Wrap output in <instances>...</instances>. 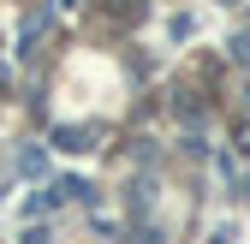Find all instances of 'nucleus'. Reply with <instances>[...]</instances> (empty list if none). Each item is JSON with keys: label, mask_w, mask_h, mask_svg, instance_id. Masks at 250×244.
<instances>
[{"label": "nucleus", "mask_w": 250, "mask_h": 244, "mask_svg": "<svg viewBox=\"0 0 250 244\" xmlns=\"http://www.w3.org/2000/svg\"><path fill=\"white\" fill-rule=\"evenodd\" d=\"M54 143L78 155V149H89V131H78V125H60V131H54Z\"/></svg>", "instance_id": "1"}, {"label": "nucleus", "mask_w": 250, "mask_h": 244, "mask_svg": "<svg viewBox=\"0 0 250 244\" xmlns=\"http://www.w3.org/2000/svg\"><path fill=\"white\" fill-rule=\"evenodd\" d=\"M227 54L238 60V66H250V30H244V36H232V42H227Z\"/></svg>", "instance_id": "2"}, {"label": "nucleus", "mask_w": 250, "mask_h": 244, "mask_svg": "<svg viewBox=\"0 0 250 244\" xmlns=\"http://www.w3.org/2000/svg\"><path fill=\"white\" fill-rule=\"evenodd\" d=\"M232 149H238V155H250V119H238V125H232Z\"/></svg>", "instance_id": "3"}, {"label": "nucleus", "mask_w": 250, "mask_h": 244, "mask_svg": "<svg viewBox=\"0 0 250 244\" xmlns=\"http://www.w3.org/2000/svg\"><path fill=\"white\" fill-rule=\"evenodd\" d=\"M244 102H250V83H244Z\"/></svg>", "instance_id": "4"}, {"label": "nucleus", "mask_w": 250, "mask_h": 244, "mask_svg": "<svg viewBox=\"0 0 250 244\" xmlns=\"http://www.w3.org/2000/svg\"><path fill=\"white\" fill-rule=\"evenodd\" d=\"M227 6H238V0H227Z\"/></svg>", "instance_id": "5"}, {"label": "nucleus", "mask_w": 250, "mask_h": 244, "mask_svg": "<svg viewBox=\"0 0 250 244\" xmlns=\"http://www.w3.org/2000/svg\"><path fill=\"white\" fill-rule=\"evenodd\" d=\"M244 197H250V191H244Z\"/></svg>", "instance_id": "6"}]
</instances>
